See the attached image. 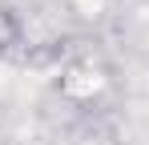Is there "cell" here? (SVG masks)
I'll return each instance as SVG.
<instances>
[{
	"label": "cell",
	"mask_w": 149,
	"mask_h": 145,
	"mask_svg": "<svg viewBox=\"0 0 149 145\" xmlns=\"http://www.w3.org/2000/svg\"><path fill=\"white\" fill-rule=\"evenodd\" d=\"M16 45V20L8 16V12H0V48Z\"/></svg>",
	"instance_id": "6da1fadb"
}]
</instances>
